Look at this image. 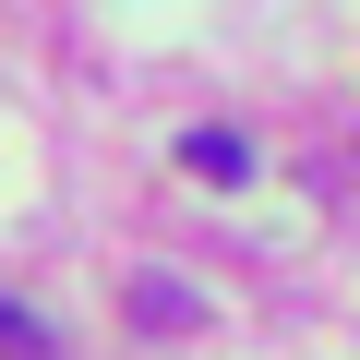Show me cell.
<instances>
[{"label": "cell", "mask_w": 360, "mask_h": 360, "mask_svg": "<svg viewBox=\"0 0 360 360\" xmlns=\"http://www.w3.org/2000/svg\"><path fill=\"white\" fill-rule=\"evenodd\" d=\"M180 156H193V168H205V180H240V168H252V144H240V132H217V120H205V132H193V144H180Z\"/></svg>", "instance_id": "cell-1"}, {"label": "cell", "mask_w": 360, "mask_h": 360, "mask_svg": "<svg viewBox=\"0 0 360 360\" xmlns=\"http://www.w3.org/2000/svg\"><path fill=\"white\" fill-rule=\"evenodd\" d=\"M0 348H13V360H49V324H37V312H13V300H0Z\"/></svg>", "instance_id": "cell-2"}]
</instances>
